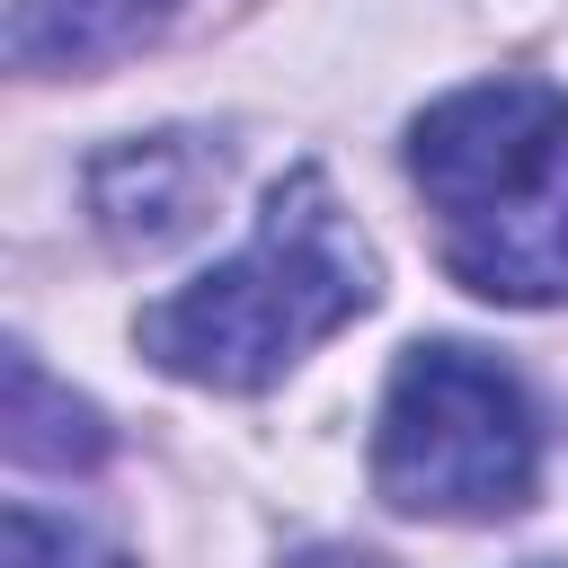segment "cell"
Instances as JSON below:
<instances>
[{"label":"cell","mask_w":568,"mask_h":568,"mask_svg":"<svg viewBox=\"0 0 568 568\" xmlns=\"http://www.w3.org/2000/svg\"><path fill=\"white\" fill-rule=\"evenodd\" d=\"M284 568H399V559H382V550H355V541H311V550H293Z\"/></svg>","instance_id":"cell-8"},{"label":"cell","mask_w":568,"mask_h":568,"mask_svg":"<svg viewBox=\"0 0 568 568\" xmlns=\"http://www.w3.org/2000/svg\"><path fill=\"white\" fill-rule=\"evenodd\" d=\"M373 293H382V266H373L355 213L337 204V186L320 169H284L266 186L248 248L222 257L213 275L178 284L169 302H151L133 320V346L195 390H266L320 337H337L355 311H373Z\"/></svg>","instance_id":"cell-2"},{"label":"cell","mask_w":568,"mask_h":568,"mask_svg":"<svg viewBox=\"0 0 568 568\" xmlns=\"http://www.w3.org/2000/svg\"><path fill=\"white\" fill-rule=\"evenodd\" d=\"M9 568H133L106 532L71 524V515H44L36 497L9 506Z\"/></svg>","instance_id":"cell-7"},{"label":"cell","mask_w":568,"mask_h":568,"mask_svg":"<svg viewBox=\"0 0 568 568\" xmlns=\"http://www.w3.org/2000/svg\"><path fill=\"white\" fill-rule=\"evenodd\" d=\"M408 178L435 213V257L506 311L568 302V89L497 71L408 124Z\"/></svg>","instance_id":"cell-1"},{"label":"cell","mask_w":568,"mask_h":568,"mask_svg":"<svg viewBox=\"0 0 568 568\" xmlns=\"http://www.w3.org/2000/svg\"><path fill=\"white\" fill-rule=\"evenodd\" d=\"M213 195H222V151L204 133H151V142H115L89 160V213L124 257L186 240Z\"/></svg>","instance_id":"cell-4"},{"label":"cell","mask_w":568,"mask_h":568,"mask_svg":"<svg viewBox=\"0 0 568 568\" xmlns=\"http://www.w3.org/2000/svg\"><path fill=\"white\" fill-rule=\"evenodd\" d=\"M9 462H27V470H89V462H106V417L80 399V390H62L27 346H9Z\"/></svg>","instance_id":"cell-6"},{"label":"cell","mask_w":568,"mask_h":568,"mask_svg":"<svg viewBox=\"0 0 568 568\" xmlns=\"http://www.w3.org/2000/svg\"><path fill=\"white\" fill-rule=\"evenodd\" d=\"M178 0H18L9 9V62L18 71H89L124 44H142Z\"/></svg>","instance_id":"cell-5"},{"label":"cell","mask_w":568,"mask_h":568,"mask_svg":"<svg viewBox=\"0 0 568 568\" xmlns=\"http://www.w3.org/2000/svg\"><path fill=\"white\" fill-rule=\"evenodd\" d=\"M373 488L399 515L497 524L541 488V408L515 364L462 337H426L399 355L373 417Z\"/></svg>","instance_id":"cell-3"}]
</instances>
